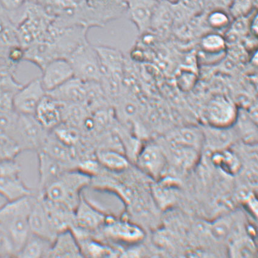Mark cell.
<instances>
[{
    "label": "cell",
    "instance_id": "11",
    "mask_svg": "<svg viewBox=\"0 0 258 258\" xmlns=\"http://www.w3.org/2000/svg\"><path fill=\"white\" fill-rule=\"evenodd\" d=\"M130 19L141 34L151 29V20L159 0H124Z\"/></svg>",
    "mask_w": 258,
    "mask_h": 258
},
{
    "label": "cell",
    "instance_id": "22",
    "mask_svg": "<svg viewBox=\"0 0 258 258\" xmlns=\"http://www.w3.org/2000/svg\"><path fill=\"white\" fill-rule=\"evenodd\" d=\"M95 157L103 168L112 173H122L130 167V159L120 151L100 148L95 151Z\"/></svg>",
    "mask_w": 258,
    "mask_h": 258
},
{
    "label": "cell",
    "instance_id": "1",
    "mask_svg": "<svg viewBox=\"0 0 258 258\" xmlns=\"http://www.w3.org/2000/svg\"><path fill=\"white\" fill-rule=\"evenodd\" d=\"M36 197L37 192H35L8 201L0 207V225L10 236L17 254L31 235L29 218Z\"/></svg>",
    "mask_w": 258,
    "mask_h": 258
},
{
    "label": "cell",
    "instance_id": "12",
    "mask_svg": "<svg viewBox=\"0 0 258 258\" xmlns=\"http://www.w3.org/2000/svg\"><path fill=\"white\" fill-rule=\"evenodd\" d=\"M37 153L39 174L38 192L40 194L65 172L73 169L68 168L43 151Z\"/></svg>",
    "mask_w": 258,
    "mask_h": 258
},
{
    "label": "cell",
    "instance_id": "21",
    "mask_svg": "<svg viewBox=\"0 0 258 258\" xmlns=\"http://www.w3.org/2000/svg\"><path fill=\"white\" fill-rule=\"evenodd\" d=\"M232 127L218 128L206 124L202 130L204 135V147L213 151L227 149L235 141L236 133Z\"/></svg>",
    "mask_w": 258,
    "mask_h": 258
},
{
    "label": "cell",
    "instance_id": "10",
    "mask_svg": "<svg viewBox=\"0 0 258 258\" xmlns=\"http://www.w3.org/2000/svg\"><path fill=\"white\" fill-rule=\"evenodd\" d=\"M41 71L42 76L40 80L46 93L55 90L74 77L72 67L67 58L54 59Z\"/></svg>",
    "mask_w": 258,
    "mask_h": 258
},
{
    "label": "cell",
    "instance_id": "32",
    "mask_svg": "<svg viewBox=\"0 0 258 258\" xmlns=\"http://www.w3.org/2000/svg\"><path fill=\"white\" fill-rule=\"evenodd\" d=\"M20 153L19 148L12 139L0 137V160L16 159Z\"/></svg>",
    "mask_w": 258,
    "mask_h": 258
},
{
    "label": "cell",
    "instance_id": "15",
    "mask_svg": "<svg viewBox=\"0 0 258 258\" xmlns=\"http://www.w3.org/2000/svg\"><path fill=\"white\" fill-rule=\"evenodd\" d=\"M88 83L74 77L55 90L47 93L61 103H80L84 105L87 99Z\"/></svg>",
    "mask_w": 258,
    "mask_h": 258
},
{
    "label": "cell",
    "instance_id": "33",
    "mask_svg": "<svg viewBox=\"0 0 258 258\" xmlns=\"http://www.w3.org/2000/svg\"><path fill=\"white\" fill-rule=\"evenodd\" d=\"M207 21L210 27L216 30H221L227 27L230 22L228 15L222 11L212 12L209 15Z\"/></svg>",
    "mask_w": 258,
    "mask_h": 258
},
{
    "label": "cell",
    "instance_id": "2",
    "mask_svg": "<svg viewBox=\"0 0 258 258\" xmlns=\"http://www.w3.org/2000/svg\"><path fill=\"white\" fill-rule=\"evenodd\" d=\"M92 177L78 168L68 170L41 192L46 200L75 212L83 191L91 185Z\"/></svg>",
    "mask_w": 258,
    "mask_h": 258
},
{
    "label": "cell",
    "instance_id": "34",
    "mask_svg": "<svg viewBox=\"0 0 258 258\" xmlns=\"http://www.w3.org/2000/svg\"><path fill=\"white\" fill-rule=\"evenodd\" d=\"M25 4L26 0H0V4L9 14L20 10Z\"/></svg>",
    "mask_w": 258,
    "mask_h": 258
},
{
    "label": "cell",
    "instance_id": "28",
    "mask_svg": "<svg viewBox=\"0 0 258 258\" xmlns=\"http://www.w3.org/2000/svg\"><path fill=\"white\" fill-rule=\"evenodd\" d=\"M235 123L239 124V132H241L242 138L244 137L246 142H253V139L256 141L257 127L253 118L250 115L245 112L239 110L238 116Z\"/></svg>",
    "mask_w": 258,
    "mask_h": 258
},
{
    "label": "cell",
    "instance_id": "17",
    "mask_svg": "<svg viewBox=\"0 0 258 258\" xmlns=\"http://www.w3.org/2000/svg\"><path fill=\"white\" fill-rule=\"evenodd\" d=\"M41 151L49 154L52 158L57 159L70 169L78 167L80 159L77 148L63 144L50 132L43 149Z\"/></svg>",
    "mask_w": 258,
    "mask_h": 258
},
{
    "label": "cell",
    "instance_id": "36",
    "mask_svg": "<svg viewBox=\"0 0 258 258\" xmlns=\"http://www.w3.org/2000/svg\"><path fill=\"white\" fill-rule=\"evenodd\" d=\"M250 29L254 36L257 37V14L255 15L254 18L252 20L251 25L250 26Z\"/></svg>",
    "mask_w": 258,
    "mask_h": 258
},
{
    "label": "cell",
    "instance_id": "8",
    "mask_svg": "<svg viewBox=\"0 0 258 258\" xmlns=\"http://www.w3.org/2000/svg\"><path fill=\"white\" fill-rule=\"evenodd\" d=\"M108 215L83 195L74 212V225L71 229L94 236L105 224Z\"/></svg>",
    "mask_w": 258,
    "mask_h": 258
},
{
    "label": "cell",
    "instance_id": "30",
    "mask_svg": "<svg viewBox=\"0 0 258 258\" xmlns=\"http://www.w3.org/2000/svg\"><path fill=\"white\" fill-rule=\"evenodd\" d=\"M17 251L7 231L0 225V257H16Z\"/></svg>",
    "mask_w": 258,
    "mask_h": 258
},
{
    "label": "cell",
    "instance_id": "23",
    "mask_svg": "<svg viewBox=\"0 0 258 258\" xmlns=\"http://www.w3.org/2000/svg\"><path fill=\"white\" fill-rule=\"evenodd\" d=\"M35 192L25 184L20 176L0 178V195L8 201L16 200Z\"/></svg>",
    "mask_w": 258,
    "mask_h": 258
},
{
    "label": "cell",
    "instance_id": "13",
    "mask_svg": "<svg viewBox=\"0 0 258 258\" xmlns=\"http://www.w3.org/2000/svg\"><path fill=\"white\" fill-rule=\"evenodd\" d=\"M31 232L53 242L57 233L50 224L41 196L37 192L36 199L29 218Z\"/></svg>",
    "mask_w": 258,
    "mask_h": 258
},
{
    "label": "cell",
    "instance_id": "35",
    "mask_svg": "<svg viewBox=\"0 0 258 258\" xmlns=\"http://www.w3.org/2000/svg\"><path fill=\"white\" fill-rule=\"evenodd\" d=\"M177 81L179 82L180 87L183 90H189L194 85L195 76L190 73H182L179 76Z\"/></svg>",
    "mask_w": 258,
    "mask_h": 258
},
{
    "label": "cell",
    "instance_id": "9",
    "mask_svg": "<svg viewBox=\"0 0 258 258\" xmlns=\"http://www.w3.org/2000/svg\"><path fill=\"white\" fill-rule=\"evenodd\" d=\"M40 78H36L23 85L15 95L14 111L18 114H34L41 100L46 96Z\"/></svg>",
    "mask_w": 258,
    "mask_h": 258
},
{
    "label": "cell",
    "instance_id": "24",
    "mask_svg": "<svg viewBox=\"0 0 258 258\" xmlns=\"http://www.w3.org/2000/svg\"><path fill=\"white\" fill-rule=\"evenodd\" d=\"M52 242L31 233L27 241L18 252L16 257L22 258L49 257Z\"/></svg>",
    "mask_w": 258,
    "mask_h": 258
},
{
    "label": "cell",
    "instance_id": "37",
    "mask_svg": "<svg viewBox=\"0 0 258 258\" xmlns=\"http://www.w3.org/2000/svg\"><path fill=\"white\" fill-rule=\"evenodd\" d=\"M39 0H26V2L31 3V4H38Z\"/></svg>",
    "mask_w": 258,
    "mask_h": 258
},
{
    "label": "cell",
    "instance_id": "14",
    "mask_svg": "<svg viewBox=\"0 0 258 258\" xmlns=\"http://www.w3.org/2000/svg\"><path fill=\"white\" fill-rule=\"evenodd\" d=\"M95 46L102 66V77H111L123 81L125 61L122 53L110 46Z\"/></svg>",
    "mask_w": 258,
    "mask_h": 258
},
{
    "label": "cell",
    "instance_id": "20",
    "mask_svg": "<svg viewBox=\"0 0 258 258\" xmlns=\"http://www.w3.org/2000/svg\"><path fill=\"white\" fill-rule=\"evenodd\" d=\"M49 257H83L79 242L71 230L57 234L52 243Z\"/></svg>",
    "mask_w": 258,
    "mask_h": 258
},
{
    "label": "cell",
    "instance_id": "7",
    "mask_svg": "<svg viewBox=\"0 0 258 258\" xmlns=\"http://www.w3.org/2000/svg\"><path fill=\"white\" fill-rule=\"evenodd\" d=\"M239 109L232 100L218 95L209 101L204 112L207 125L218 128H230L235 126Z\"/></svg>",
    "mask_w": 258,
    "mask_h": 258
},
{
    "label": "cell",
    "instance_id": "3",
    "mask_svg": "<svg viewBox=\"0 0 258 258\" xmlns=\"http://www.w3.org/2000/svg\"><path fill=\"white\" fill-rule=\"evenodd\" d=\"M94 236L108 244L135 245L143 241L145 233L138 224L109 215L105 224Z\"/></svg>",
    "mask_w": 258,
    "mask_h": 258
},
{
    "label": "cell",
    "instance_id": "27",
    "mask_svg": "<svg viewBox=\"0 0 258 258\" xmlns=\"http://www.w3.org/2000/svg\"><path fill=\"white\" fill-rule=\"evenodd\" d=\"M202 51L207 55H221L225 52L226 43L223 37L218 34H209L202 38Z\"/></svg>",
    "mask_w": 258,
    "mask_h": 258
},
{
    "label": "cell",
    "instance_id": "19",
    "mask_svg": "<svg viewBox=\"0 0 258 258\" xmlns=\"http://www.w3.org/2000/svg\"><path fill=\"white\" fill-rule=\"evenodd\" d=\"M164 142L168 144L194 148L202 151L204 147L203 130L197 126L181 127L166 136Z\"/></svg>",
    "mask_w": 258,
    "mask_h": 258
},
{
    "label": "cell",
    "instance_id": "18",
    "mask_svg": "<svg viewBox=\"0 0 258 258\" xmlns=\"http://www.w3.org/2000/svg\"><path fill=\"white\" fill-rule=\"evenodd\" d=\"M41 197L50 224L56 233L58 234L71 230L74 225V211L61 205L46 200L41 196Z\"/></svg>",
    "mask_w": 258,
    "mask_h": 258
},
{
    "label": "cell",
    "instance_id": "4",
    "mask_svg": "<svg viewBox=\"0 0 258 258\" xmlns=\"http://www.w3.org/2000/svg\"><path fill=\"white\" fill-rule=\"evenodd\" d=\"M50 132L41 125L33 114H18L12 139L21 152L43 149Z\"/></svg>",
    "mask_w": 258,
    "mask_h": 258
},
{
    "label": "cell",
    "instance_id": "29",
    "mask_svg": "<svg viewBox=\"0 0 258 258\" xmlns=\"http://www.w3.org/2000/svg\"><path fill=\"white\" fill-rule=\"evenodd\" d=\"M19 89L0 87V112H14V100Z\"/></svg>",
    "mask_w": 258,
    "mask_h": 258
},
{
    "label": "cell",
    "instance_id": "25",
    "mask_svg": "<svg viewBox=\"0 0 258 258\" xmlns=\"http://www.w3.org/2000/svg\"><path fill=\"white\" fill-rule=\"evenodd\" d=\"M213 165L230 175H235L241 168V161L235 153L227 149L213 151L211 155Z\"/></svg>",
    "mask_w": 258,
    "mask_h": 258
},
{
    "label": "cell",
    "instance_id": "31",
    "mask_svg": "<svg viewBox=\"0 0 258 258\" xmlns=\"http://www.w3.org/2000/svg\"><path fill=\"white\" fill-rule=\"evenodd\" d=\"M21 166L16 159L0 160V178L20 176Z\"/></svg>",
    "mask_w": 258,
    "mask_h": 258
},
{
    "label": "cell",
    "instance_id": "16",
    "mask_svg": "<svg viewBox=\"0 0 258 258\" xmlns=\"http://www.w3.org/2000/svg\"><path fill=\"white\" fill-rule=\"evenodd\" d=\"M34 115L44 128L51 132L62 122V103L46 94Z\"/></svg>",
    "mask_w": 258,
    "mask_h": 258
},
{
    "label": "cell",
    "instance_id": "26",
    "mask_svg": "<svg viewBox=\"0 0 258 258\" xmlns=\"http://www.w3.org/2000/svg\"><path fill=\"white\" fill-rule=\"evenodd\" d=\"M50 132L59 141L68 146L77 148L81 144V136L79 129L69 124L61 122Z\"/></svg>",
    "mask_w": 258,
    "mask_h": 258
},
{
    "label": "cell",
    "instance_id": "5",
    "mask_svg": "<svg viewBox=\"0 0 258 258\" xmlns=\"http://www.w3.org/2000/svg\"><path fill=\"white\" fill-rule=\"evenodd\" d=\"M74 77L85 82H99L102 77L99 54L96 46L88 41L79 46L68 57Z\"/></svg>",
    "mask_w": 258,
    "mask_h": 258
},
{
    "label": "cell",
    "instance_id": "6",
    "mask_svg": "<svg viewBox=\"0 0 258 258\" xmlns=\"http://www.w3.org/2000/svg\"><path fill=\"white\" fill-rule=\"evenodd\" d=\"M135 162L139 170L148 176L159 180L167 171L168 159L159 142H149L142 145Z\"/></svg>",
    "mask_w": 258,
    "mask_h": 258
}]
</instances>
